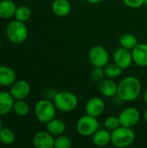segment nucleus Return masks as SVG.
<instances>
[{"mask_svg":"<svg viewBox=\"0 0 147 148\" xmlns=\"http://www.w3.org/2000/svg\"><path fill=\"white\" fill-rule=\"evenodd\" d=\"M141 82L135 76H126L118 84L117 97L121 101L131 102L138 99L141 93Z\"/></svg>","mask_w":147,"mask_h":148,"instance_id":"1","label":"nucleus"},{"mask_svg":"<svg viewBox=\"0 0 147 148\" xmlns=\"http://www.w3.org/2000/svg\"><path fill=\"white\" fill-rule=\"evenodd\" d=\"M53 102L58 111L69 113L77 108L79 101L75 93L70 91H61L55 95Z\"/></svg>","mask_w":147,"mask_h":148,"instance_id":"2","label":"nucleus"},{"mask_svg":"<svg viewBox=\"0 0 147 148\" xmlns=\"http://www.w3.org/2000/svg\"><path fill=\"white\" fill-rule=\"evenodd\" d=\"M135 140V133L133 128L120 127L111 132V143L119 148L130 147Z\"/></svg>","mask_w":147,"mask_h":148,"instance_id":"3","label":"nucleus"},{"mask_svg":"<svg viewBox=\"0 0 147 148\" xmlns=\"http://www.w3.org/2000/svg\"><path fill=\"white\" fill-rule=\"evenodd\" d=\"M56 108L53 101L49 100H40L35 106V115L40 123L47 124L55 118Z\"/></svg>","mask_w":147,"mask_h":148,"instance_id":"4","label":"nucleus"},{"mask_svg":"<svg viewBox=\"0 0 147 148\" xmlns=\"http://www.w3.org/2000/svg\"><path fill=\"white\" fill-rule=\"evenodd\" d=\"M6 35L10 42L14 44L23 43L28 36V28L24 23L15 20L10 22L6 28Z\"/></svg>","mask_w":147,"mask_h":148,"instance_id":"5","label":"nucleus"},{"mask_svg":"<svg viewBox=\"0 0 147 148\" xmlns=\"http://www.w3.org/2000/svg\"><path fill=\"white\" fill-rule=\"evenodd\" d=\"M99 128L100 123L97 118L87 114L80 117L76 122V131L82 137H92Z\"/></svg>","mask_w":147,"mask_h":148,"instance_id":"6","label":"nucleus"},{"mask_svg":"<svg viewBox=\"0 0 147 148\" xmlns=\"http://www.w3.org/2000/svg\"><path fill=\"white\" fill-rule=\"evenodd\" d=\"M88 60L93 67L104 68L109 62L108 51L103 46L95 45L88 52Z\"/></svg>","mask_w":147,"mask_h":148,"instance_id":"7","label":"nucleus"},{"mask_svg":"<svg viewBox=\"0 0 147 148\" xmlns=\"http://www.w3.org/2000/svg\"><path fill=\"white\" fill-rule=\"evenodd\" d=\"M119 119L121 127L133 128L139 122L140 113L136 108H126L119 114Z\"/></svg>","mask_w":147,"mask_h":148,"instance_id":"8","label":"nucleus"},{"mask_svg":"<svg viewBox=\"0 0 147 148\" xmlns=\"http://www.w3.org/2000/svg\"><path fill=\"white\" fill-rule=\"evenodd\" d=\"M113 62L122 69H126L131 67L133 62L132 50L120 47L113 53Z\"/></svg>","mask_w":147,"mask_h":148,"instance_id":"9","label":"nucleus"},{"mask_svg":"<svg viewBox=\"0 0 147 148\" xmlns=\"http://www.w3.org/2000/svg\"><path fill=\"white\" fill-rule=\"evenodd\" d=\"M105 101L100 97H93L88 101L85 106V112L87 114L98 118L101 116L105 111Z\"/></svg>","mask_w":147,"mask_h":148,"instance_id":"10","label":"nucleus"},{"mask_svg":"<svg viewBox=\"0 0 147 148\" xmlns=\"http://www.w3.org/2000/svg\"><path fill=\"white\" fill-rule=\"evenodd\" d=\"M33 145L36 148H53L55 147V138L48 131L37 132L33 137Z\"/></svg>","mask_w":147,"mask_h":148,"instance_id":"11","label":"nucleus"},{"mask_svg":"<svg viewBox=\"0 0 147 148\" xmlns=\"http://www.w3.org/2000/svg\"><path fill=\"white\" fill-rule=\"evenodd\" d=\"M10 93L15 100H24L30 93V85L26 81L19 80L11 85Z\"/></svg>","mask_w":147,"mask_h":148,"instance_id":"12","label":"nucleus"},{"mask_svg":"<svg viewBox=\"0 0 147 148\" xmlns=\"http://www.w3.org/2000/svg\"><path fill=\"white\" fill-rule=\"evenodd\" d=\"M133 62L139 67H147V43H138L132 49Z\"/></svg>","mask_w":147,"mask_h":148,"instance_id":"13","label":"nucleus"},{"mask_svg":"<svg viewBox=\"0 0 147 148\" xmlns=\"http://www.w3.org/2000/svg\"><path fill=\"white\" fill-rule=\"evenodd\" d=\"M100 93L107 98H112L117 95L118 84L113 81V79L105 78L101 82H99L98 86Z\"/></svg>","mask_w":147,"mask_h":148,"instance_id":"14","label":"nucleus"},{"mask_svg":"<svg viewBox=\"0 0 147 148\" xmlns=\"http://www.w3.org/2000/svg\"><path fill=\"white\" fill-rule=\"evenodd\" d=\"M15 99L10 93L6 91H0V116L9 114L14 105Z\"/></svg>","mask_w":147,"mask_h":148,"instance_id":"15","label":"nucleus"},{"mask_svg":"<svg viewBox=\"0 0 147 148\" xmlns=\"http://www.w3.org/2000/svg\"><path fill=\"white\" fill-rule=\"evenodd\" d=\"M92 141L96 147H103L111 143V132L107 129H98L92 135Z\"/></svg>","mask_w":147,"mask_h":148,"instance_id":"16","label":"nucleus"},{"mask_svg":"<svg viewBox=\"0 0 147 148\" xmlns=\"http://www.w3.org/2000/svg\"><path fill=\"white\" fill-rule=\"evenodd\" d=\"M51 8L55 16L64 17L67 16L71 11V3L68 0H54Z\"/></svg>","mask_w":147,"mask_h":148,"instance_id":"17","label":"nucleus"},{"mask_svg":"<svg viewBox=\"0 0 147 148\" xmlns=\"http://www.w3.org/2000/svg\"><path fill=\"white\" fill-rule=\"evenodd\" d=\"M16 73L13 69L8 66H0V86L7 87L15 82Z\"/></svg>","mask_w":147,"mask_h":148,"instance_id":"18","label":"nucleus"},{"mask_svg":"<svg viewBox=\"0 0 147 148\" xmlns=\"http://www.w3.org/2000/svg\"><path fill=\"white\" fill-rule=\"evenodd\" d=\"M46 130L54 136L63 134L66 131V124L60 119L54 118L46 124Z\"/></svg>","mask_w":147,"mask_h":148,"instance_id":"19","label":"nucleus"},{"mask_svg":"<svg viewBox=\"0 0 147 148\" xmlns=\"http://www.w3.org/2000/svg\"><path fill=\"white\" fill-rule=\"evenodd\" d=\"M16 5L12 0L0 1V17L8 19L15 15Z\"/></svg>","mask_w":147,"mask_h":148,"instance_id":"20","label":"nucleus"},{"mask_svg":"<svg viewBox=\"0 0 147 148\" xmlns=\"http://www.w3.org/2000/svg\"><path fill=\"white\" fill-rule=\"evenodd\" d=\"M137 37L132 33H125L120 37V44L121 47L132 50L138 44Z\"/></svg>","mask_w":147,"mask_h":148,"instance_id":"21","label":"nucleus"},{"mask_svg":"<svg viewBox=\"0 0 147 148\" xmlns=\"http://www.w3.org/2000/svg\"><path fill=\"white\" fill-rule=\"evenodd\" d=\"M103 69H104V72H105L107 78L116 79V78H119L122 75L123 69L114 62H113V63L108 62Z\"/></svg>","mask_w":147,"mask_h":148,"instance_id":"22","label":"nucleus"},{"mask_svg":"<svg viewBox=\"0 0 147 148\" xmlns=\"http://www.w3.org/2000/svg\"><path fill=\"white\" fill-rule=\"evenodd\" d=\"M12 110L18 116H25L29 114V106L24 100H16Z\"/></svg>","mask_w":147,"mask_h":148,"instance_id":"23","label":"nucleus"},{"mask_svg":"<svg viewBox=\"0 0 147 148\" xmlns=\"http://www.w3.org/2000/svg\"><path fill=\"white\" fill-rule=\"evenodd\" d=\"M15 19L23 23H25L28 21L30 16H31V10L28 6L25 5H21L16 8V12H15Z\"/></svg>","mask_w":147,"mask_h":148,"instance_id":"24","label":"nucleus"},{"mask_svg":"<svg viewBox=\"0 0 147 148\" xmlns=\"http://www.w3.org/2000/svg\"><path fill=\"white\" fill-rule=\"evenodd\" d=\"M15 141L14 132L7 127H2L0 130V142L3 145H10Z\"/></svg>","mask_w":147,"mask_h":148,"instance_id":"25","label":"nucleus"},{"mask_svg":"<svg viewBox=\"0 0 147 148\" xmlns=\"http://www.w3.org/2000/svg\"><path fill=\"white\" fill-rule=\"evenodd\" d=\"M72 147V140L64 134L56 136L55 139V148H70Z\"/></svg>","mask_w":147,"mask_h":148,"instance_id":"26","label":"nucleus"},{"mask_svg":"<svg viewBox=\"0 0 147 148\" xmlns=\"http://www.w3.org/2000/svg\"><path fill=\"white\" fill-rule=\"evenodd\" d=\"M105 128L109 130L110 132L117 129L118 127H120V121L119 119V116H109L105 120L104 122Z\"/></svg>","mask_w":147,"mask_h":148,"instance_id":"27","label":"nucleus"},{"mask_svg":"<svg viewBox=\"0 0 147 148\" xmlns=\"http://www.w3.org/2000/svg\"><path fill=\"white\" fill-rule=\"evenodd\" d=\"M90 76H91V79L94 82H98V83L101 82L106 77L105 72H104V69L103 68L94 67V69H92V71L90 73Z\"/></svg>","mask_w":147,"mask_h":148,"instance_id":"28","label":"nucleus"},{"mask_svg":"<svg viewBox=\"0 0 147 148\" xmlns=\"http://www.w3.org/2000/svg\"><path fill=\"white\" fill-rule=\"evenodd\" d=\"M125 5L132 9H138L145 4V0H122Z\"/></svg>","mask_w":147,"mask_h":148,"instance_id":"29","label":"nucleus"},{"mask_svg":"<svg viewBox=\"0 0 147 148\" xmlns=\"http://www.w3.org/2000/svg\"><path fill=\"white\" fill-rule=\"evenodd\" d=\"M88 3H91V4H97V3H101L102 0H86Z\"/></svg>","mask_w":147,"mask_h":148,"instance_id":"30","label":"nucleus"},{"mask_svg":"<svg viewBox=\"0 0 147 148\" xmlns=\"http://www.w3.org/2000/svg\"><path fill=\"white\" fill-rule=\"evenodd\" d=\"M143 99H144V101H145V103H146V104H147V89L146 90V92L144 93Z\"/></svg>","mask_w":147,"mask_h":148,"instance_id":"31","label":"nucleus"},{"mask_svg":"<svg viewBox=\"0 0 147 148\" xmlns=\"http://www.w3.org/2000/svg\"><path fill=\"white\" fill-rule=\"evenodd\" d=\"M143 117H144V120L147 122V108L144 111V114H143Z\"/></svg>","mask_w":147,"mask_h":148,"instance_id":"32","label":"nucleus"},{"mask_svg":"<svg viewBox=\"0 0 147 148\" xmlns=\"http://www.w3.org/2000/svg\"><path fill=\"white\" fill-rule=\"evenodd\" d=\"M2 127H3V123H2V121L0 120V130L2 129Z\"/></svg>","mask_w":147,"mask_h":148,"instance_id":"33","label":"nucleus"},{"mask_svg":"<svg viewBox=\"0 0 147 148\" xmlns=\"http://www.w3.org/2000/svg\"><path fill=\"white\" fill-rule=\"evenodd\" d=\"M145 5H146L147 6V0H145Z\"/></svg>","mask_w":147,"mask_h":148,"instance_id":"34","label":"nucleus"},{"mask_svg":"<svg viewBox=\"0 0 147 148\" xmlns=\"http://www.w3.org/2000/svg\"><path fill=\"white\" fill-rule=\"evenodd\" d=\"M0 47H1V42H0Z\"/></svg>","mask_w":147,"mask_h":148,"instance_id":"35","label":"nucleus"}]
</instances>
